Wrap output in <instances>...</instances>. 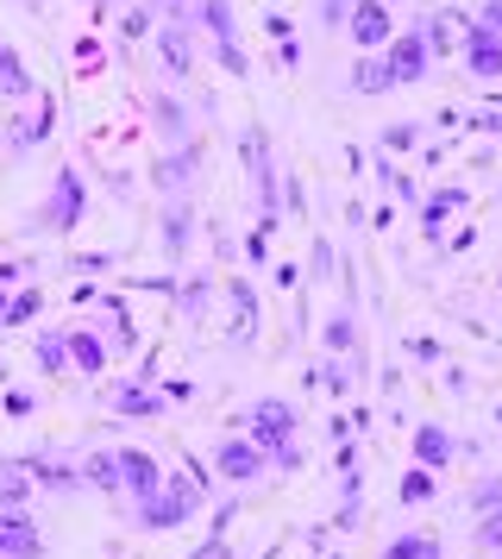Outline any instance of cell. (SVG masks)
I'll list each match as a JSON object with an SVG mask.
<instances>
[{
	"label": "cell",
	"mask_w": 502,
	"mask_h": 559,
	"mask_svg": "<svg viewBox=\"0 0 502 559\" xmlns=\"http://www.w3.org/2000/svg\"><path fill=\"white\" fill-rule=\"evenodd\" d=\"M201 509V484L195 478H164L157 484V497H145V503H139V528H176V522H189V515H195Z\"/></svg>",
	"instance_id": "6da1fadb"
},
{
	"label": "cell",
	"mask_w": 502,
	"mask_h": 559,
	"mask_svg": "<svg viewBox=\"0 0 502 559\" xmlns=\"http://www.w3.org/2000/svg\"><path fill=\"white\" fill-rule=\"evenodd\" d=\"M246 428H251V440L264 447V453H289L296 447V408L283 403V396H258V403L246 408Z\"/></svg>",
	"instance_id": "7a4b0ae2"
},
{
	"label": "cell",
	"mask_w": 502,
	"mask_h": 559,
	"mask_svg": "<svg viewBox=\"0 0 502 559\" xmlns=\"http://www.w3.org/2000/svg\"><path fill=\"white\" fill-rule=\"evenodd\" d=\"M239 157H246V170H251V189H258V207H264V214H258V221H276V207H283V195H276V170H271V139H264V132L251 127L246 139H239Z\"/></svg>",
	"instance_id": "3957f363"
},
{
	"label": "cell",
	"mask_w": 502,
	"mask_h": 559,
	"mask_svg": "<svg viewBox=\"0 0 502 559\" xmlns=\"http://www.w3.org/2000/svg\"><path fill=\"white\" fill-rule=\"evenodd\" d=\"M346 32H351V45H358V51H383V45L396 38V20H390V7H383V0H351Z\"/></svg>",
	"instance_id": "277c9868"
},
{
	"label": "cell",
	"mask_w": 502,
	"mask_h": 559,
	"mask_svg": "<svg viewBox=\"0 0 502 559\" xmlns=\"http://www.w3.org/2000/svg\"><path fill=\"white\" fill-rule=\"evenodd\" d=\"M82 202H88L82 177H75V170H57V182H50V202H45V227H50V233H75V221H82Z\"/></svg>",
	"instance_id": "5b68a950"
},
{
	"label": "cell",
	"mask_w": 502,
	"mask_h": 559,
	"mask_svg": "<svg viewBox=\"0 0 502 559\" xmlns=\"http://www.w3.org/2000/svg\"><path fill=\"white\" fill-rule=\"evenodd\" d=\"M427 63H433V57H427L421 32H396V38L383 45V70H390V82H402V88H408V82H421Z\"/></svg>",
	"instance_id": "8992f818"
},
{
	"label": "cell",
	"mask_w": 502,
	"mask_h": 559,
	"mask_svg": "<svg viewBox=\"0 0 502 559\" xmlns=\"http://www.w3.org/2000/svg\"><path fill=\"white\" fill-rule=\"evenodd\" d=\"M214 465H220L226 484H258L271 459H264V447H258V440H220V447H214Z\"/></svg>",
	"instance_id": "52a82bcc"
},
{
	"label": "cell",
	"mask_w": 502,
	"mask_h": 559,
	"mask_svg": "<svg viewBox=\"0 0 502 559\" xmlns=\"http://www.w3.org/2000/svg\"><path fill=\"white\" fill-rule=\"evenodd\" d=\"M0 559H45V534L25 509H0Z\"/></svg>",
	"instance_id": "ba28073f"
},
{
	"label": "cell",
	"mask_w": 502,
	"mask_h": 559,
	"mask_svg": "<svg viewBox=\"0 0 502 559\" xmlns=\"http://www.w3.org/2000/svg\"><path fill=\"white\" fill-rule=\"evenodd\" d=\"M458 45H465V63H471V76H483V82H502V38L490 26H465V38H458Z\"/></svg>",
	"instance_id": "9c48e42d"
},
{
	"label": "cell",
	"mask_w": 502,
	"mask_h": 559,
	"mask_svg": "<svg viewBox=\"0 0 502 559\" xmlns=\"http://www.w3.org/2000/svg\"><path fill=\"white\" fill-rule=\"evenodd\" d=\"M157 484H164L157 459L139 453V447H120V490H132V497L145 503V497H157Z\"/></svg>",
	"instance_id": "30bf717a"
},
{
	"label": "cell",
	"mask_w": 502,
	"mask_h": 559,
	"mask_svg": "<svg viewBox=\"0 0 502 559\" xmlns=\"http://www.w3.org/2000/svg\"><path fill=\"white\" fill-rule=\"evenodd\" d=\"M465 26H471V20H465V13H458V7H446V13H427L421 26V45H427V57L433 51H452V45H458V38H465Z\"/></svg>",
	"instance_id": "8fae6325"
},
{
	"label": "cell",
	"mask_w": 502,
	"mask_h": 559,
	"mask_svg": "<svg viewBox=\"0 0 502 559\" xmlns=\"http://www.w3.org/2000/svg\"><path fill=\"white\" fill-rule=\"evenodd\" d=\"M157 57H164V70H170L176 82L189 76V70H195V51H189V26H176V20H170V26L157 32Z\"/></svg>",
	"instance_id": "7c38bea8"
},
{
	"label": "cell",
	"mask_w": 502,
	"mask_h": 559,
	"mask_svg": "<svg viewBox=\"0 0 502 559\" xmlns=\"http://www.w3.org/2000/svg\"><path fill=\"white\" fill-rule=\"evenodd\" d=\"M452 453H458V447H452L446 428H433V421H427V428H415V465H427V472H446Z\"/></svg>",
	"instance_id": "4fadbf2b"
},
{
	"label": "cell",
	"mask_w": 502,
	"mask_h": 559,
	"mask_svg": "<svg viewBox=\"0 0 502 559\" xmlns=\"http://www.w3.org/2000/svg\"><path fill=\"white\" fill-rule=\"evenodd\" d=\"M107 403H113V415H164V403H170V396H157V390H139V383H120Z\"/></svg>",
	"instance_id": "5bb4252c"
},
{
	"label": "cell",
	"mask_w": 502,
	"mask_h": 559,
	"mask_svg": "<svg viewBox=\"0 0 502 559\" xmlns=\"http://www.w3.org/2000/svg\"><path fill=\"white\" fill-rule=\"evenodd\" d=\"M63 340H70V358H75V371H88V378H100V371H107V346H100L95 333L70 328Z\"/></svg>",
	"instance_id": "9a60e30c"
},
{
	"label": "cell",
	"mask_w": 502,
	"mask_h": 559,
	"mask_svg": "<svg viewBox=\"0 0 502 559\" xmlns=\"http://www.w3.org/2000/svg\"><path fill=\"white\" fill-rule=\"evenodd\" d=\"M32 497V472L25 459H0V509H20Z\"/></svg>",
	"instance_id": "2e32d148"
},
{
	"label": "cell",
	"mask_w": 502,
	"mask_h": 559,
	"mask_svg": "<svg viewBox=\"0 0 502 559\" xmlns=\"http://www.w3.org/2000/svg\"><path fill=\"white\" fill-rule=\"evenodd\" d=\"M195 13H201V26H207L214 45H239V26H232V7L226 0H201Z\"/></svg>",
	"instance_id": "e0dca14e"
},
{
	"label": "cell",
	"mask_w": 502,
	"mask_h": 559,
	"mask_svg": "<svg viewBox=\"0 0 502 559\" xmlns=\"http://www.w3.org/2000/svg\"><path fill=\"white\" fill-rule=\"evenodd\" d=\"M0 95H7V102L32 95V70L20 63V51H13V45H0Z\"/></svg>",
	"instance_id": "ac0fdd59"
},
{
	"label": "cell",
	"mask_w": 502,
	"mask_h": 559,
	"mask_svg": "<svg viewBox=\"0 0 502 559\" xmlns=\"http://www.w3.org/2000/svg\"><path fill=\"white\" fill-rule=\"evenodd\" d=\"M25 472L45 484V490H75V484H82V472L63 465V459H25Z\"/></svg>",
	"instance_id": "d6986e66"
},
{
	"label": "cell",
	"mask_w": 502,
	"mask_h": 559,
	"mask_svg": "<svg viewBox=\"0 0 502 559\" xmlns=\"http://www.w3.org/2000/svg\"><path fill=\"white\" fill-rule=\"evenodd\" d=\"M32 358H38L45 378H57V371L70 365V340H63V333H38V340H32Z\"/></svg>",
	"instance_id": "ffe728a7"
},
{
	"label": "cell",
	"mask_w": 502,
	"mask_h": 559,
	"mask_svg": "<svg viewBox=\"0 0 502 559\" xmlns=\"http://www.w3.org/2000/svg\"><path fill=\"white\" fill-rule=\"evenodd\" d=\"M50 127H57V102L45 95V102H38V114L13 127V145H20V152H25V145H38V139H50Z\"/></svg>",
	"instance_id": "44dd1931"
},
{
	"label": "cell",
	"mask_w": 502,
	"mask_h": 559,
	"mask_svg": "<svg viewBox=\"0 0 502 559\" xmlns=\"http://www.w3.org/2000/svg\"><path fill=\"white\" fill-rule=\"evenodd\" d=\"M433 490H440V484H433V472H427V465H408V472H402V484H396V497H402L408 509L433 503Z\"/></svg>",
	"instance_id": "7402d4cb"
},
{
	"label": "cell",
	"mask_w": 502,
	"mask_h": 559,
	"mask_svg": "<svg viewBox=\"0 0 502 559\" xmlns=\"http://www.w3.org/2000/svg\"><path fill=\"white\" fill-rule=\"evenodd\" d=\"M195 164H201L195 145H182L176 157H164V164H157V189H182V182L195 177Z\"/></svg>",
	"instance_id": "603a6c76"
},
{
	"label": "cell",
	"mask_w": 502,
	"mask_h": 559,
	"mask_svg": "<svg viewBox=\"0 0 502 559\" xmlns=\"http://www.w3.org/2000/svg\"><path fill=\"white\" fill-rule=\"evenodd\" d=\"M189 227H195V214H189V202H176L170 214H164V252L170 258L189 252Z\"/></svg>",
	"instance_id": "cb8c5ba5"
},
{
	"label": "cell",
	"mask_w": 502,
	"mask_h": 559,
	"mask_svg": "<svg viewBox=\"0 0 502 559\" xmlns=\"http://www.w3.org/2000/svg\"><path fill=\"white\" fill-rule=\"evenodd\" d=\"M82 484H95V490H120V453H88L82 459Z\"/></svg>",
	"instance_id": "d4e9b609"
},
{
	"label": "cell",
	"mask_w": 502,
	"mask_h": 559,
	"mask_svg": "<svg viewBox=\"0 0 502 559\" xmlns=\"http://www.w3.org/2000/svg\"><path fill=\"white\" fill-rule=\"evenodd\" d=\"M351 88H358V95H383V88H396V82L383 70V57H358V63H351Z\"/></svg>",
	"instance_id": "484cf974"
},
{
	"label": "cell",
	"mask_w": 502,
	"mask_h": 559,
	"mask_svg": "<svg viewBox=\"0 0 502 559\" xmlns=\"http://www.w3.org/2000/svg\"><path fill=\"white\" fill-rule=\"evenodd\" d=\"M383 559H440V540L433 534H402V540L383 547Z\"/></svg>",
	"instance_id": "4316f807"
},
{
	"label": "cell",
	"mask_w": 502,
	"mask_h": 559,
	"mask_svg": "<svg viewBox=\"0 0 502 559\" xmlns=\"http://www.w3.org/2000/svg\"><path fill=\"white\" fill-rule=\"evenodd\" d=\"M452 207H465V189H440V195H427V207H421V227H427V233H440V221H446Z\"/></svg>",
	"instance_id": "83f0119b"
},
{
	"label": "cell",
	"mask_w": 502,
	"mask_h": 559,
	"mask_svg": "<svg viewBox=\"0 0 502 559\" xmlns=\"http://www.w3.org/2000/svg\"><path fill=\"white\" fill-rule=\"evenodd\" d=\"M477 554H483V559H497V554H502V509L477 515Z\"/></svg>",
	"instance_id": "f1b7e54d"
},
{
	"label": "cell",
	"mask_w": 502,
	"mask_h": 559,
	"mask_svg": "<svg viewBox=\"0 0 502 559\" xmlns=\"http://www.w3.org/2000/svg\"><path fill=\"white\" fill-rule=\"evenodd\" d=\"M351 346H358V328H351V314L339 308V314L326 321V353H351Z\"/></svg>",
	"instance_id": "f546056e"
},
{
	"label": "cell",
	"mask_w": 502,
	"mask_h": 559,
	"mask_svg": "<svg viewBox=\"0 0 502 559\" xmlns=\"http://www.w3.org/2000/svg\"><path fill=\"white\" fill-rule=\"evenodd\" d=\"M32 314H38V289H25V296H13V302H7V314H0V328H25Z\"/></svg>",
	"instance_id": "4dcf8cb0"
},
{
	"label": "cell",
	"mask_w": 502,
	"mask_h": 559,
	"mask_svg": "<svg viewBox=\"0 0 502 559\" xmlns=\"http://www.w3.org/2000/svg\"><path fill=\"white\" fill-rule=\"evenodd\" d=\"M471 509H477V515L502 509V478H483V484H477V490H471Z\"/></svg>",
	"instance_id": "1f68e13d"
},
{
	"label": "cell",
	"mask_w": 502,
	"mask_h": 559,
	"mask_svg": "<svg viewBox=\"0 0 502 559\" xmlns=\"http://www.w3.org/2000/svg\"><path fill=\"white\" fill-rule=\"evenodd\" d=\"M314 378H321L326 390H333V396H346V390H351V371H346V365H339V358H326V365H321V371H314Z\"/></svg>",
	"instance_id": "d6a6232c"
},
{
	"label": "cell",
	"mask_w": 502,
	"mask_h": 559,
	"mask_svg": "<svg viewBox=\"0 0 502 559\" xmlns=\"http://www.w3.org/2000/svg\"><path fill=\"white\" fill-rule=\"evenodd\" d=\"M415 139H421V127H383V152H415Z\"/></svg>",
	"instance_id": "836d02e7"
},
{
	"label": "cell",
	"mask_w": 502,
	"mask_h": 559,
	"mask_svg": "<svg viewBox=\"0 0 502 559\" xmlns=\"http://www.w3.org/2000/svg\"><path fill=\"white\" fill-rule=\"evenodd\" d=\"M214 51H220L226 76H251V63H246V51H239V45H214Z\"/></svg>",
	"instance_id": "e575fe53"
},
{
	"label": "cell",
	"mask_w": 502,
	"mask_h": 559,
	"mask_svg": "<svg viewBox=\"0 0 502 559\" xmlns=\"http://www.w3.org/2000/svg\"><path fill=\"white\" fill-rule=\"evenodd\" d=\"M107 321H113V346H132V328H125V314H120V302H107Z\"/></svg>",
	"instance_id": "d590c367"
},
{
	"label": "cell",
	"mask_w": 502,
	"mask_h": 559,
	"mask_svg": "<svg viewBox=\"0 0 502 559\" xmlns=\"http://www.w3.org/2000/svg\"><path fill=\"white\" fill-rule=\"evenodd\" d=\"M321 20H326V26H346V20H351V0H321Z\"/></svg>",
	"instance_id": "8d00e7d4"
},
{
	"label": "cell",
	"mask_w": 502,
	"mask_h": 559,
	"mask_svg": "<svg viewBox=\"0 0 502 559\" xmlns=\"http://www.w3.org/2000/svg\"><path fill=\"white\" fill-rule=\"evenodd\" d=\"M477 26H490L502 38V0H483V7H477Z\"/></svg>",
	"instance_id": "74e56055"
},
{
	"label": "cell",
	"mask_w": 502,
	"mask_h": 559,
	"mask_svg": "<svg viewBox=\"0 0 502 559\" xmlns=\"http://www.w3.org/2000/svg\"><path fill=\"white\" fill-rule=\"evenodd\" d=\"M151 114H157V120H164V127H170V132H182V114H176L170 102H151Z\"/></svg>",
	"instance_id": "f35d334b"
},
{
	"label": "cell",
	"mask_w": 502,
	"mask_h": 559,
	"mask_svg": "<svg viewBox=\"0 0 502 559\" xmlns=\"http://www.w3.org/2000/svg\"><path fill=\"white\" fill-rule=\"evenodd\" d=\"M145 26H151L145 7H139V13H125V38H145Z\"/></svg>",
	"instance_id": "ab89813d"
},
{
	"label": "cell",
	"mask_w": 502,
	"mask_h": 559,
	"mask_svg": "<svg viewBox=\"0 0 502 559\" xmlns=\"http://www.w3.org/2000/svg\"><path fill=\"white\" fill-rule=\"evenodd\" d=\"M107 264H113V258H107V252H88V258H75L70 271H107Z\"/></svg>",
	"instance_id": "60d3db41"
},
{
	"label": "cell",
	"mask_w": 502,
	"mask_h": 559,
	"mask_svg": "<svg viewBox=\"0 0 502 559\" xmlns=\"http://www.w3.org/2000/svg\"><path fill=\"white\" fill-rule=\"evenodd\" d=\"M0 383H7V365H0Z\"/></svg>",
	"instance_id": "b9f144b4"
},
{
	"label": "cell",
	"mask_w": 502,
	"mask_h": 559,
	"mask_svg": "<svg viewBox=\"0 0 502 559\" xmlns=\"http://www.w3.org/2000/svg\"><path fill=\"white\" fill-rule=\"evenodd\" d=\"M497 428H502V408H497Z\"/></svg>",
	"instance_id": "7bdbcfd3"
},
{
	"label": "cell",
	"mask_w": 502,
	"mask_h": 559,
	"mask_svg": "<svg viewBox=\"0 0 502 559\" xmlns=\"http://www.w3.org/2000/svg\"><path fill=\"white\" fill-rule=\"evenodd\" d=\"M383 7H390V0H383Z\"/></svg>",
	"instance_id": "ee69618b"
}]
</instances>
